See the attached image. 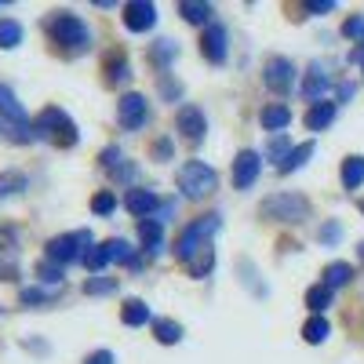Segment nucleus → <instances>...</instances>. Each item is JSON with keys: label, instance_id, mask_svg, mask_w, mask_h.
I'll return each mask as SVG.
<instances>
[{"label": "nucleus", "instance_id": "obj_3", "mask_svg": "<svg viewBox=\"0 0 364 364\" xmlns=\"http://www.w3.org/2000/svg\"><path fill=\"white\" fill-rule=\"evenodd\" d=\"M48 33H51L55 44H63V48H70V51H84V48L91 44V29L84 26V18H77V15H70V11L51 15V18H48Z\"/></svg>", "mask_w": 364, "mask_h": 364}, {"label": "nucleus", "instance_id": "obj_45", "mask_svg": "<svg viewBox=\"0 0 364 364\" xmlns=\"http://www.w3.org/2000/svg\"><path fill=\"white\" fill-rule=\"evenodd\" d=\"M357 208H360V215H364V200H357Z\"/></svg>", "mask_w": 364, "mask_h": 364}, {"label": "nucleus", "instance_id": "obj_34", "mask_svg": "<svg viewBox=\"0 0 364 364\" xmlns=\"http://www.w3.org/2000/svg\"><path fill=\"white\" fill-rule=\"evenodd\" d=\"M22 190H26V175H18V171L0 175V197H11V193H22Z\"/></svg>", "mask_w": 364, "mask_h": 364}, {"label": "nucleus", "instance_id": "obj_40", "mask_svg": "<svg viewBox=\"0 0 364 364\" xmlns=\"http://www.w3.org/2000/svg\"><path fill=\"white\" fill-rule=\"evenodd\" d=\"M120 161H124V157H120V149H117V146H106V149H102V168H106V171H113Z\"/></svg>", "mask_w": 364, "mask_h": 364}, {"label": "nucleus", "instance_id": "obj_24", "mask_svg": "<svg viewBox=\"0 0 364 364\" xmlns=\"http://www.w3.org/2000/svg\"><path fill=\"white\" fill-rule=\"evenodd\" d=\"M350 277H353V266L350 262H331L328 269H324V284L336 291V288H343V284H350Z\"/></svg>", "mask_w": 364, "mask_h": 364}, {"label": "nucleus", "instance_id": "obj_27", "mask_svg": "<svg viewBox=\"0 0 364 364\" xmlns=\"http://www.w3.org/2000/svg\"><path fill=\"white\" fill-rule=\"evenodd\" d=\"M310 157H314V142H302V146H295V149H291V154H288V161H284L277 171H281V175H291L295 168H302V164H306Z\"/></svg>", "mask_w": 364, "mask_h": 364}, {"label": "nucleus", "instance_id": "obj_26", "mask_svg": "<svg viewBox=\"0 0 364 364\" xmlns=\"http://www.w3.org/2000/svg\"><path fill=\"white\" fill-rule=\"evenodd\" d=\"M0 113H4L8 120H15V124H26V109L18 106V99L11 95L4 84H0Z\"/></svg>", "mask_w": 364, "mask_h": 364}, {"label": "nucleus", "instance_id": "obj_44", "mask_svg": "<svg viewBox=\"0 0 364 364\" xmlns=\"http://www.w3.org/2000/svg\"><path fill=\"white\" fill-rule=\"evenodd\" d=\"M157 154L161 157H171V142H157Z\"/></svg>", "mask_w": 364, "mask_h": 364}, {"label": "nucleus", "instance_id": "obj_21", "mask_svg": "<svg viewBox=\"0 0 364 364\" xmlns=\"http://www.w3.org/2000/svg\"><path fill=\"white\" fill-rule=\"evenodd\" d=\"M154 336H157V343L175 346V343L182 339V324H178V321H168V317H157V321H154Z\"/></svg>", "mask_w": 364, "mask_h": 364}, {"label": "nucleus", "instance_id": "obj_7", "mask_svg": "<svg viewBox=\"0 0 364 364\" xmlns=\"http://www.w3.org/2000/svg\"><path fill=\"white\" fill-rule=\"evenodd\" d=\"M124 26L132 33H146V29L157 26V4H149V0H128L124 4Z\"/></svg>", "mask_w": 364, "mask_h": 364}, {"label": "nucleus", "instance_id": "obj_17", "mask_svg": "<svg viewBox=\"0 0 364 364\" xmlns=\"http://www.w3.org/2000/svg\"><path fill=\"white\" fill-rule=\"evenodd\" d=\"M120 321H124L128 328H142V324H149V306L142 299H128L124 310H120Z\"/></svg>", "mask_w": 364, "mask_h": 364}, {"label": "nucleus", "instance_id": "obj_39", "mask_svg": "<svg viewBox=\"0 0 364 364\" xmlns=\"http://www.w3.org/2000/svg\"><path fill=\"white\" fill-rule=\"evenodd\" d=\"M317 237H321V240H324V245H336V240H339V237H343V226H339V223H324V226H321V233H317Z\"/></svg>", "mask_w": 364, "mask_h": 364}, {"label": "nucleus", "instance_id": "obj_1", "mask_svg": "<svg viewBox=\"0 0 364 364\" xmlns=\"http://www.w3.org/2000/svg\"><path fill=\"white\" fill-rule=\"evenodd\" d=\"M219 226H223L219 215H200V219H193L190 226H182V233H178V240H175L178 262H190V259H197L200 252H208V248H211V233H215Z\"/></svg>", "mask_w": 364, "mask_h": 364}, {"label": "nucleus", "instance_id": "obj_41", "mask_svg": "<svg viewBox=\"0 0 364 364\" xmlns=\"http://www.w3.org/2000/svg\"><path fill=\"white\" fill-rule=\"evenodd\" d=\"M51 295L48 291H41V288H22V302L26 306H33V302H48Z\"/></svg>", "mask_w": 364, "mask_h": 364}, {"label": "nucleus", "instance_id": "obj_18", "mask_svg": "<svg viewBox=\"0 0 364 364\" xmlns=\"http://www.w3.org/2000/svg\"><path fill=\"white\" fill-rule=\"evenodd\" d=\"M139 237H142V245H146L149 255H157V252H161V237H164V230H161L157 219H142V223H139Z\"/></svg>", "mask_w": 364, "mask_h": 364}, {"label": "nucleus", "instance_id": "obj_29", "mask_svg": "<svg viewBox=\"0 0 364 364\" xmlns=\"http://www.w3.org/2000/svg\"><path fill=\"white\" fill-rule=\"evenodd\" d=\"M331 299H336V291H331L328 284H314V288L306 291V306H310L314 314H321V310L331 306Z\"/></svg>", "mask_w": 364, "mask_h": 364}, {"label": "nucleus", "instance_id": "obj_20", "mask_svg": "<svg viewBox=\"0 0 364 364\" xmlns=\"http://www.w3.org/2000/svg\"><path fill=\"white\" fill-rule=\"evenodd\" d=\"M331 120H336V106H331V102H317V106L306 113V128H310V132H324Z\"/></svg>", "mask_w": 364, "mask_h": 364}, {"label": "nucleus", "instance_id": "obj_43", "mask_svg": "<svg viewBox=\"0 0 364 364\" xmlns=\"http://www.w3.org/2000/svg\"><path fill=\"white\" fill-rule=\"evenodd\" d=\"M84 364H113V353L109 350H99V353H91Z\"/></svg>", "mask_w": 364, "mask_h": 364}, {"label": "nucleus", "instance_id": "obj_5", "mask_svg": "<svg viewBox=\"0 0 364 364\" xmlns=\"http://www.w3.org/2000/svg\"><path fill=\"white\" fill-rule=\"evenodd\" d=\"M87 248H91V233L87 230H77V233H66V237H51L48 240V262H55V266H70L77 259L84 262Z\"/></svg>", "mask_w": 364, "mask_h": 364}, {"label": "nucleus", "instance_id": "obj_30", "mask_svg": "<svg viewBox=\"0 0 364 364\" xmlns=\"http://www.w3.org/2000/svg\"><path fill=\"white\" fill-rule=\"evenodd\" d=\"M22 44V26L15 18H0V48H18Z\"/></svg>", "mask_w": 364, "mask_h": 364}, {"label": "nucleus", "instance_id": "obj_37", "mask_svg": "<svg viewBox=\"0 0 364 364\" xmlns=\"http://www.w3.org/2000/svg\"><path fill=\"white\" fill-rule=\"evenodd\" d=\"M41 281H51V284H58L63 281V266H55V262H41Z\"/></svg>", "mask_w": 364, "mask_h": 364}, {"label": "nucleus", "instance_id": "obj_6", "mask_svg": "<svg viewBox=\"0 0 364 364\" xmlns=\"http://www.w3.org/2000/svg\"><path fill=\"white\" fill-rule=\"evenodd\" d=\"M262 215L266 219H277V223H302L310 215V204L306 197H299V193H273L262 200Z\"/></svg>", "mask_w": 364, "mask_h": 364}, {"label": "nucleus", "instance_id": "obj_46", "mask_svg": "<svg viewBox=\"0 0 364 364\" xmlns=\"http://www.w3.org/2000/svg\"><path fill=\"white\" fill-rule=\"evenodd\" d=\"M360 259H364V245H360Z\"/></svg>", "mask_w": 364, "mask_h": 364}, {"label": "nucleus", "instance_id": "obj_23", "mask_svg": "<svg viewBox=\"0 0 364 364\" xmlns=\"http://www.w3.org/2000/svg\"><path fill=\"white\" fill-rule=\"evenodd\" d=\"M360 182H364V157H346L343 161V186L360 190Z\"/></svg>", "mask_w": 364, "mask_h": 364}, {"label": "nucleus", "instance_id": "obj_15", "mask_svg": "<svg viewBox=\"0 0 364 364\" xmlns=\"http://www.w3.org/2000/svg\"><path fill=\"white\" fill-rule=\"evenodd\" d=\"M324 87H328V73H324V66H321V63H314V66H310V73H306V84H302V99L317 102V99L324 95Z\"/></svg>", "mask_w": 364, "mask_h": 364}, {"label": "nucleus", "instance_id": "obj_12", "mask_svg": "<svg viewBox=\"0 0 364 364\" xmlns=\"http://www.w3.org/2000/svg\"><path fill=\"white\" fill-rule=\"evenodd\" d=\"M175 124H178V132H182V139H186V142H200L204 132H208V120H204L200 106H182L178 117H175Z\"/></svg>", "mask_w": 364, "mask_h": 364}, {"label": "nucleus", "instance_id": "obj_35", "mask_svg": "<svg viewBox=\"0 0 364 364\" xmlns=\"http://www.w3.org/2000/svg\"><path fill=\"white\" fill-rule=\"evenodd\" d=\"M84 291H87V295H109V291H117V281H113V277H91V281L84 284Z\"/></svg>", "mask_w": 364, "mask_h": 364}, {"label": "nucleus", "instance_id": "obj_36", "mask_svg": "<svg viewBox=\"0 0 364 364\" xmlns=\"http://www.w3.org/2000/svg\"><path fill=\"white\" fill-rule=\"evenodd\" d=\"M343 37L364 41V18H346V22H343Z\"/></svg>", "mask_w": 364, "mask_h": 364}, {"label": "nucleus", "instance_id": "obj_4", "mask_svg": "<svg viewBox=\"0 0 364 364\" xmlns=\"http://www.w3.org/2000/svg\"><path fill=\"white\" fill-rule=\"evenodd\" d=\"M33 132H37V139H51L55 146H63V149H70V146H77V124L63 113V109H55V106H48L41 117H37V124H33Z\"/></svg>", "mask_w": 364, "mask_h": 364}, {"label": "nucleus", "instance_id": "obj_19", "mask_svg": "<svg viewBox=\"0 0 364 364\" xmlns=\"http://www.w3.org/2000/svg\"><path fill=\"white\" fill-rule=\"evenodd\" d=\"M106 252H109V262H128L132 269H139V255L132 252V245H128V240H120V237L106 240Z\"/></svg>", "mask_w": 364, "mask_h": 364}, {"label": "nucleus", "instance_id": "obj_13", "mask_svg": "<svg viewBox=\"0 0 364 364\" xmlns=\"http://www.w3.org/2000/svg\"><path fill=\"white\" fill-rule=\"evenodd\" d=\"M200 51L208 63H226V29L223 26H208V33L200 37Z\"/></svg>", "mask_w": 364, "mask_h": 364}, {"label": "nucleus", "instance_id": "obj_38", "mask_svg": "<svg viewBox=\"0 0 364 364\" xmlns=\"http://www.w3.org/2000/svg\"><path fill=\"white\" fill-rule=\"evenodd\" d=\"M91 208H95L99 215H109V211L117 208V197H113V193H99L95 200H91Z\"/></svg>", "mask_w": 364, "mask_h": 364}, {"label": "nucleus", "instance_id": "obj_33", "mask_svg": "<svg viewBox=\"0 0 364 364\" xmlns=\"http://www.w3.org/2000/svg\"><path fill=\"white\" fill-rule=\"evenodd\" d=\"M175 55H178V44H175V41H157V44H154V51H149V58H154L157 66H168Z\"/></svg>", "mask_w": 364, "mask_h": 364}, {"label": "nucleus", "instance_id": "obj_42", "mask_svg": "<svg viewBox=\"0 0 364 364\" xmlns=\"http://www.w3.org/2000/svg\"><path fill=\"white\" fill-rule=\"evenodd\" d=\"M302 8H306L310 15H324V11H331V8H336V0H306Z\"/></svg>", "mask_w": 364, "mask_h": 364}, {"label": "nucleus", "instance_id": "obj_14", "mask_svg": "<svg viewBox=\"0 0 364 364\" xmlns=\"http://www.w3.org/2000/svg\"><path fill=\"white\" fill-rule=\"evenodd\" d=\"M124 208L132 211V215L146 219V215H154V211H157V193L154 190H128L124 193Z\"/></svg>", "mask_w": 364, "mask_h": 364}, {"label": "nucleus", "instance_id": "obj_11", "mask_svg": "<svg viewBox=\"0 0 364 364\" xmlns=\"http://www.w3.org/2000/svg\"><path fill=\"white\" fill-rule=\"evenodd\" d=\"M18 277V240L15 230H0V281Z\"/></svg>", "mask_w": 364, "mask_h": 364}, {"label": "nucleus", "instance_id": "obj_22", "mask_svg": "<svg viewBox=\"0 0 364 364\" xmlns=\"http://www.w3.org/2000/svg\"><path fill=\"white\" fill-rule=\"evenodd\" d=\"M178 15L186 18V22H193V26H200V22H208L211 15H215V11H211V4H200V0H182Z\"/></svg>", "mask_w": 364, "mask_h": 364}, {"label": "nucleus", "instance_id": "obj_10", "mask_svg": "<svg viewBox=\"0 0 364 364\" xmlns=\"http://www.w3.org/2000/svg\"><path fill=\"white\" fill-rule=\"evenodd\" d=\"M259 168H262V157L255 154V149H245V154H237V161H233V186H237V190L255 186Z\"/></svg>", "mask_w": 364, "mask_h": 364}, {"label": "nucleus", "instance_id": "obj_8", "mask_svg": "<svg viewBox=\"0 0 364 364\" xmlns=\"http://www.w3.org/2000/svg\"><path fill=\"white\" fill-rule=\"evenodd\" d=\"M262 80L269 84V91H291V84H295V66L288 63V58L273 55V58H266Z\"/></svg>", "mask_w": 364, "mask_h": 364}, {"label": "nucleus", "instance_id": "obj_31", "mask_svg": "<svg viewBox=\"0 0 364 364\" xmlns=\"http://www.w3.org/2000/svg\"><path fill=\"white\" fill-rule=\"evenodd\" d=\"M106 262H109V252H106V245H91V248H87V255H84V266H87L91 273L106 269Z\"/></svg>", "mask_w": 364, "mask_h": 364}, {"label": "nucleus", "instance_id": "obj_28", "mask_svg": "<svg viewBox=\"0 0 364 364\" xmlns=\"http://www.w3.org/2000/svg\"><path fill=\"white\" fill-rule=\"evenodd\" d=\"M328 336H331V324H328L324 317H310L306 324H302V339L314 343V346H317V343H324Z\"/></svg>", "mask_w": 364, "mask_h": 364}, {"label": "nucleus", "instance_id": "obj_25", "mask_svg": "<svg viewBox=\"0 0 364 364\" xmlns=\"http://www.w3.org/2000/svg\"><path fill=\"white\" fill-rule=\"evenodd\" d=\"M291 149H295V146H291V142H288V135L281 132V135H273V139L266 142V157H269L273 164L281 168V164L288 161V154H291Z\"/></svg>", "mask_w": 364, "mask_h": 364}, {"label": "nucleus", "instance_id": "obj_2", "mask_svg": "<svg viewBox=\"0 0 364 364\" xmlns=\"http://www.w3.org/2000/svg\"><path fill=\"white\" fill-rule=\"evenodd\" d=\"M178 190L186 193L190 200H200V197H208V193H215V186H219V175H215V168L211 164H204V161H186L178 168Z\"/></svg>", "mask_w": 364, "mask_h": 364}, {"label": "nucleus", "instance_id": "obj_16", "mask_svg": "<svg viewBox=\"0 0 364 364\" xmlns=\"http://www.w3.org/2000/svg\"><path fill=\"white\" fill-rule=\"evenodd\" d=\"M259 120H262L266 132H277V135H281V128L291 124V109H288V106H266V109L259 113Z\"/></svg>", "mask_w": 364, "mask_h": 364}, {"label": "nucleus", "instance_id": "obj_9", "mask_svg": "<svg viewBox=\"0 0 364 364\" xmlns=\"http://www.w3.org/2000/svg\"><path fill=\"white\" fill-rule=\"evenodd\" d=\"M146 113H149V106H146V99L142 95H124L120 99V109H117V120H120V128H128V132H139L142 124H146Z\"/></svg>", "mask_w": 364, "mask_h": 364}, {"label": "nucleus", "instance_id": "obj_32", "mask_svg": "<svg viewBox=\"0 0 364 364\" xmlns=\"http://www.w3.org/2000/svg\"><path fill=\"white\" fill-rule=\"evenodd\" d=\"M106 73H109V84H124V80L132 77V70H128V58L113 55L109 63H106Z\"/></svg>", "mask_w": 364, "mask_h": 364}]
</instances>
